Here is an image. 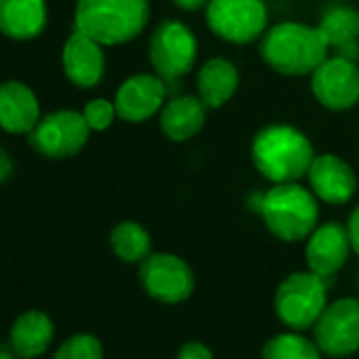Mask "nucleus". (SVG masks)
<instances>
[{
	"mask_svg": "<svg viewBox=\"0 0 359 359\" xmlns=\"http://www.w3.org/2000/svg\"><path fill=\"white\" fill-rule=\"evenodd\" d=\"M315 156L306 133L283 123L262 127L252 142L254 167L271 184L298 182L309 173Z\"/></svg>",
	"mask_w": 359,
	"mask_h": 359,
	"instance_id": "f257e3e1",
	"label": "nucleus"
},
{
	"mask_svg": "<svg viewBox=\"0 0 359 359\" xmlns=\"http://www.w3.org/2000/svg\"><path fill=\"white\" fill-rule=\"evenodd\" d=\"M330 45L317 26L281 22L260 39L262 62L283 76L313 74L327 60Z\"/></svg>",
	"mask_w": 359,
	"mask_h": 359,
	"instance_id": "f03ea898",
	"label": "nucleus"
},
{
	"mask_svg": "<svg viewBox=\"0 0 359 359\" xmlns=\"http://www.w3.org/2000/svg\"><path fill=\"white\" fill-rule=\"evenodd\" d=\"M150 20L148 0H79L74 30L104 47H116L144 32Z\"/></svg>",
	"mask_w": 359,
	"mask_h": 359,
	"instance_id": "7ed1b4c3",
	"label": "nucleus"
},
{
	"mask_svg": "<svg viewBox=\"0 0 359 359\" xmlns=\"http://www.w3.org/2000/svg\"><path fill=\"white\" fill-rule=\"evenodd\" d=\"M319 199L298 182L273 184L262 197L260 216L273 237L283 243H298L319 224Z\"/></svg>",
	"mask_w": 359,
	"mask_h": 359,
	"instance_id": "20e7f679",
	"label": "nucleus"
},
{
	"mask_svg": "<svg viewBox=\"0 0 359 359\" xmlns=\"http://www.w3.org/2000/svg\"><path fill=\"white\" fill-rule=\"evenodd\" d=\"M273 304L275 315L287 330H311L327 306L325 279L313 271L292 273L279 283Z\"/></svg>",
	"mask_w": 359,
	"mask_h": 359,
	"instance_id": "39448f33",
	"label": "nucleus"
},
{
	"mask_svg": "<svg viewBox=\"0 0 359 359\" xmlns=\"http://www.w3.org/2000/svg\"><path fill=\"white\" fill-rule=\"evenodd\" d=\"M210 30L231 45H250L266 32L264 0H210L205 7Z\"/></svg>",
	"mask_w": 359,
	"mask_h": 359,
	"instance_id": "423d86ee",
	"label": "nucleus"
},
{
	"mask_svg": "<svg viewBox=\"0 0 359 359\" xmlns=\"http://www.w3.org/2000/svg\"><path fill=\"white\" fill-rule=\"evenodd\" d=\"M199 55L195 32L175 20L161 22L148 41V60L161 79L175 81L193 70Z\"/></svg>",
	"mask_w": 359,
	"mask_h": 359,
	"instance_id": "0eeeda50",
	"label": "nucleus"
},
{
	"mask_svg": "<svg viewBox=\"0 0 359 359\" xmlns=\"http://www.w3.org/2000/svg\"><path fill=\"white\" fill-rule=\"evenodd\" d=\"M140 285L156 302L180 304L195 292V273L184 258L154 252L140 262Z\"/></svg>",
	"mask_w": 359,
	"mask_h": 359,
	"instance_id": "6e6552de",
	"label": "nucleus"
},
{
	"mask_svg": "<svg viewBox=\"0 0 359 359\" xmlns=\"http://www.w3.org/2000/svg\"><path fill=\"white\" fill-rule=\"evenodd\" d=\"M91 127L83 112L57 110L43 116L36 127L28 133L30 146L49 158H68L79 154L89 142Z\"/></svg>",
	"mask_w": 359,
	"mask_h": 359,
	"instance_id": "1a4fd4ad",
	"label": "nucleus"
},
{
	"mask_svg": "<svg viewBox=\"0 0 359 359\" xmlns=\"http://www.w3.org/2000/svg\"><path fill=\"white\" fill-rule=\"evenodd\" d=\"M313 340L327 357H348L359 351V298L330 302L313 325Z\"/></svg>",
	"mask_w": 359,
	"mask_h": 359,
	"instance_id": "9d476101",
	"label": "nucleus"
},
{
	"mask_svg": "<svg viewBox=\"0 0 359 359\" xmlns=\"http://www.w3.org/2000/svg\"><path fill=\"white\" fill-rule=\"evenodd\" d=\"M311 91L315 100L332 110L344 112L359 104V68L348 57H327L311 74Z\"/></svg>",
	"mask_w": 359,
	"mask_h": 359,
	"instance_id": "9b49d317",
	"label": "nucleus"
},
{
	"mask_svg": "<svg viewBox=\"0 0 359 359\" xmlns=\"http://www.w3.org/2000/svg\"><path fill=\"white\" fill-rule=\"evenodd\" d=\"M167 97V87L161 76L133 74L129 76L114 95L116 114L127 123H144L152 118Z\"/></svg>",
	"mask_w": 359,
	"mask_h": 359,
	"instance_id": "f8f14e48",
	"label": "nucleus"
},
{
	"mask_svg": "<svg viewBox=\"0 0 359 359\" xmlns=\"http://www.w3.org/2000/svg\"><path fill=\"white\" fill-rule=\"evenodd\" d=\"M351 250L353 248L346 226H342L340 222L317 224V229L309 235L304 250L309 271L327 279L346 264Z\"/></svg>",
	"mask_w": 359,
	"mask_h": 359,
	"instance_id": "ddd939ff",
	"label": "nucleus"
},
{
	"mask_svg": "<svg viewBox=\"0 0 359 359\" xmlns=\"http://www.w3.org/2000/svg\"><path fill=\"white\" fill-rule=\"evenodd\" d=\"M306 177L315 197L327 205L348 203L357 189V177L353 167L336 154L315 156Z\"/></svg>",
	"mask_w": 359,
	"mask_h": 359,
	"instance_id": "4468645a",
	"label": "nucleus"
},
{
	"mask_svg": "<svg viewBox=\"0 0 359 359\" xmlns=\"http://www.w3.org/2000/svg\"><path fill=\"white\" fill-rule=\"evenodd\" d=\"M102 47L104 45H100L97 41L74 30L62 51L64 72L70 83L83 89H91L102 81L106 70V57Z\"/></svg>",
	"mask_w": 359,
	"mask_h": 359,
	"instance_id": "2eb2a0df",
	"label": "nucleus"
},
{
	"mask_svg": "<svg viewBox=\"0 0 359 359\" xmlns=\"http://www.w3.org/2000/svg\"><path fill=\"white\" fill-rule=\"evenodd\" d=\"M41 121V106L34 91L20 83L0 85V127L9 133H30Z\"/></svg>",
	"mask_w": 359,
	"mask_h": 359,
	"instance_id": "dca6fc26",
	"label": "nucleus"
},
{
	"mask_svg": "<svg viewBox=\"0 0 359 359\" xmlns=\"http://www.w3.org/2000/svg\"><path fill=\"white\" fill-rule=\"evenodd\" d=\"M208 118V106L201 97L195 95H180L161 108V131L171 142H189L195 137Z\"/></svg>",
	"mask_w": 359,
	"mask_h": 359,
	"instance_id": "f3484780",
	"label": "nucleus"
},
{
	"mask_svg": "<svg viewBox=\"0 0 359 359\" xmlns=\"http://www.w3.org/2000/svg\"><path fill=\"white\" fill-rule=\"evenodd\" d=\"M47 28L45 0H0V32L13 41H32Z\"/></svg>",
	"mask_w": 359,
	"mask_h": 359,
	"instance_id": "a211bd4d",
	"label": "nucleus"
},
{
	"mask_svg": "<svg viewBox=\"0 0 359 359\" xmlns=\"http://www.w3.org/2000/svg\"><path fill=\"white\" fill-rule=\"evenodd\" d=\"M55 336V325L51 317L43 311L22 313L11 327V346L13 353L22 359H34L43 355Z\"/></svg>",
	"mask_w": 359,
	"mask_h": 359,
	"instance_id": "6ab92c4d",
	"label": "nucleus"
},
{
	"mask_svg": "<svg viewBox=\"0 0 359 359\" xmlns=\"http://www.w3.org/2000/svg\"><path fill=\"white\" fill-rule=\"evenodd\" d=\"M199 97L208 108H220L233 100L239 89V70L224 57L208 60L197 74Z\"/></svg>",
	"mask_w": 359,
	"mask_h": 359,
	"instance_id": "aec40b11",
	"label": "nucleus"
},
{
	"mask_svg": "<svg viewBox=\"0 0 359 359\" xmlns=\"http://www.w3.org/2000/svg\"><path fill=\"white\" fill-rule=\"evenodd\" d=\"M110 245L116 258L129 264L144 262L152 254V239L148 231L131 220L118 222L110 233Z\"/></svg>",
	"mask_w": 359,
	"mask_h": 359,
	"instance_id": "412c9836",
	"label": "nucleus"
},
{
	"mask_svg": "<svg viewBox=\"0 0 359 359\" xmlns=\"http://www.w3.org/2000/svg\"><path fill=\"white\" fill-rule=\"evenodd\" d=\"M317 28L330 47H346L359 39V11L353 7H332L323 13Z\"/></svg>",
	"mask_w": 359,
	"mask_h": 359,
	"instance_id": "4be33fe9",
	"label": "nucleus"
},
{
	"mask_svg": "<svg viewBox=\"0 0 359 359\" xmlns=\"http://www.w3.org/2000/svg\"><path fill=\"white\" fill-rule=\"evenodd\" d=\"M321 355L315 340L294 330L273 336L262 348V359H321Z\"/></svg>",
	"mask_w": 359,
	"mask_h": 359,
	"instance_id": "5701e85b",
	"label": "nucleus"
},
{
	"mask_svg": "<svg viewBox=\"0 0 359 359\" xmlns=\"http://www.w3.org/2000/svg\"><path fill=\"white\" fill-rule=\"evenodd\" d=\"M53 359H104V346L93 334H74L60 344Z\"/></svg>",
	"mask_w": 359,
	"mask_h": 359,
	"instance_id": "b1692460",
	"label": "nucleus"
},
{
	"mask_svg": "<svg viewBox=\"0 0 359 359\" xmlns=\"http://www.w3.org/2000/svg\"><path fill=\"white\" fill-rule=\"evenodd\" d=\"M83 116H85L87 125L91 127V131H104V129H108L114 123V118L118 114H116L114 102H108L104 97H97V100H91L85 106Z\"/></svg>",
	"mask_w": 359,
	"mask_h": 359,
	"instance_id": "393cba45",
	"label": "nucleus"
},
{
	"mask_svg": "<svg viewBox=\"0 0 359 359\" xmlns=\"http://www.w3.org/2000/svg\"><path fill=\"white\" fill-rule=\"evenodd\" d=\"M175 359H214V353L205 342L191 340V342H184L182 346H180Z\"/></svg>",
	"mask_w": 359,
	"mask_h": 359,
	"instance_id": "a878e982",
	"label": "nucleus"
},
{
	"mask_svg": "<svg viewBox=\"0 0 359 359\" xmlns=\"http://www.w3.org/2000/svg\"><path fill=\"white\" fill-rule=\"evenodd\" d=\"M346 231H348L351 248H353V252L359 256V205L351 212L348 222H346Z\"/></svg>",
	"mask_w": 359,
	"mask_h": 359,
	"instance_id": "bb28decb",
	"label": "nucleus"
},
{
	"mask_svg": "<svg viewBox=\"0 0 359 359\" xmlns=\"http://www.w3.org/2000/svg\"><path fill=\"white\" fill-rule=\"evenodd\" d=\"M11 171H13V161L7 154V150L0 148V182H5V180L11 175Z\"/></svg>",
	"mask_w": 359,
	"mask_h": 359,
	"instance_id": "cd10ccee",
	"label": "nucleus"
},
{
	"mask_svg": "<svg viewBox=\"0 0 359 359\" xmlns=\"http://www.w3.org/2000/svg\"><path fill=\"white\" fill-rule=\"evenodd\" d=\"M177 9L182 11H199V9H205L210 0H173Z\"/></svg>",
	"mask_w": 359,
	"mask_h": 359,
	"instance_id": "c85d7f7f",
	"label": "nucleus"
},
{
	"mask_svg": "<svg viewBox=\"0 0 359 359\" xmlns=\"http://www.w3.org/2000/svg\"><path fill=\"white\" fill-rule=\"evenodd\" d=\"M0 359H22V357L11 351H0Z\"/></svg>",
	"mask_w": 359,
	"mask_h": 359,
	"instance_id": "c756f323",
	"label": "nucleus"
}]
</instances>
